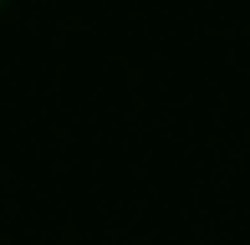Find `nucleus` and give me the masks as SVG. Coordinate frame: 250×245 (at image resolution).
Listing matches in <instances>:
<instances>
[{"instance_id":"obj_1","label":"nucleus","mask_w":250,"mask_h":245,"mask_svg":"<svg viewBox=\"0 0 250 245\" xmlns=\"http://www.w3.org/2000/svg\"><path fill=\"white\" fill-rule=\"evenodd\" d=\"M0 10H5V0H0Z\"/></svg>"}]
</instances>
